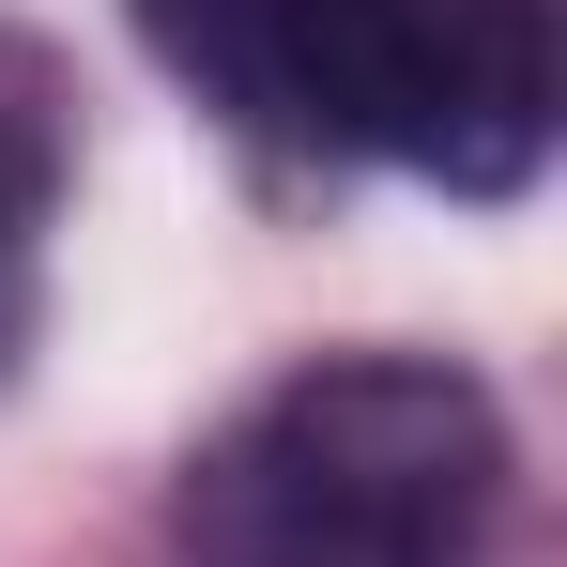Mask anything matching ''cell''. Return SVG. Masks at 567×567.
<instances>
[{"mask_svg": "<svg viewBox=\"0 0 567 567\" xmlns=\"http://www.w3.org/2000/svg\"><path fill=\"white\" fill-rule=\"evenodd\" d=\"M62 199V62L31 31H0V353L31 338V246Z\"/></svg>", "mask_w": 567, "mask_h": 567, "instance_id": "3957f363", "label": "cell"}, {"mask_svg": "<svg viewBox=\"0 0 567 567\" xmlns=\"http://www.w3.org/2000/svg\"><path fill=\"white\" fill-rule=\"evenodd\" d=\"M506 522V414L430 353H322L185 475L199 567H475Z\"/></svg>", "mask_w": 567, "mask_h": 567, "instance_id": "7a4b0ae2", "label": "cell"}, {"mask_svg": "<svg viewBox=\"0 0 567 567\" xmlns=\"http://www.w3.org/2000/svg\"><path fill=\"white\" fill-rule=\"evenodd\" d=\"M230 107L445 199H522L567 107L553 0H154Z\"/></svg>", "mask_w": 567, "mask_h": 567, "instance_id": "6da1fadb", "label": "cell"}]
</instances>
